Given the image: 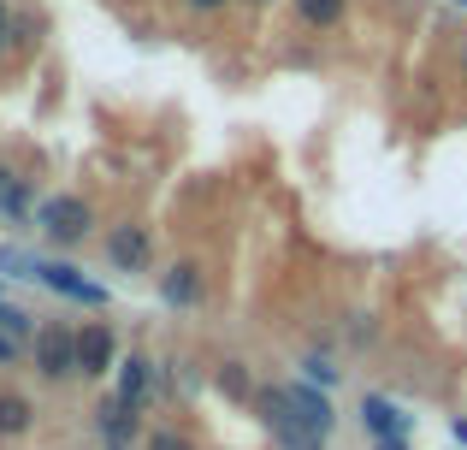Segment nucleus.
Here are the masks:
<instances>
[{"instance_id":"1","label":"nucleus","mask_w":467,"mask_h":450,"mask_svg":"<svg viewBox=\"0 0 467 450\" xmlns=\"http://www.w3.org/2000/svg\"><path fill=\"white\" fill-rule=\"evenodd\" d=\"M95 202L89 196H78V190H59V196H42L36 202V231H42V243L47 249H83V243L95 237Z\"/></svg>"},{"instance_id":"2","label":"nucleus","mask_w":467,"mask_h":450,"mask_svg":"<svg viewBox=\"0 0 467 450\" xmlns=\"http://www.w3.org/2000/svg\"><path fill=\"white\" fill-rule=\"evenodd\" d=\"M254 409H261V421H266V433H273L278 450H326L331 445L326 433H319L314 421L290 403L285 385H261V392H254Z\"/></svg>"},{"instance_id":"3","label":"nucleus","mask_w":467,"mask_h":450,"mask_svg":"<svg viewBox=\"0 0 467 450\" xmlns=\"http://www.w3.org/2000/svg\"><path fill=\"white\" fill-rule=\"evenodd\" d=\"M24 356H30V368H36L42 385H71L78 380V326L71 320H42Z\"/></svg>"},{"instance_id":"4","label":"nucleus","mask_w":467,"mask_h":450,"mask_svg":"<svg viewBox=\"0 0 467 450\" xmlns=\"http://www.w3.org/2000/svg\"><path fill=\"white\" fill-rule=\"evenodd\" d=\"M36 285H47L59 302H78V309H107V302H113V290L95 285L83 267L59 261V255H36Z\"/></svg>"},{"instance_id":"5","label":"nucleus","mask_w":467,"mask_h":450,"mask_svg":"<svg viewBox=\"0 0 467 450\" xmlns=\"http://www.w3.org/2000/svg\"><path fill=\"white\" fill-rule=\"evenodd\" d=\"M101 255H107V267H113V273H125V278L154 273V225H142V220H119V225H107Z\"/></svg>"},{"instance_id":"6","label":"nucleus","mask_w":467,"mask_h":450,"mask_svg":"<svg viewBox=\"0 0 467 450\" xmlns=\"http://www.w3.org/2000/svg\"><path fill=\"white\" fill-rule=\"evenodd\" d=\"M119 332L113 320H78V380H107L119 373Z\"/></svg>"},{"instance_id":"7","label":"nucleus","mask_w":467,"mask_h":450,"mask_svg":"<svg viewBox=\"0 0 467 450\" xmlns=\"http://www.w3.org/2000/svg\"><path fill=\"white\" fill-rule=\"evenodd\" d=\"M160 302L166 309H178V314H190V309H202L207 302V273H202V261H171L166 273H160Z\"/></svg>"},{"instance_id":"8","label":"nucleus","mask_w":467,"mask_h":450,"mask_svg":"<svg viewBox=\"0 0 467 450\" xmlns=\"http://www.w3.org/2000/svg\"><path fill=\"white\" fill-rule=\"evenodd\" d=\"M154 385H160V361H154V356H142V350L119 356V373H113V397H119V403H130V409H149Z\"/></svg>"},{"instance_id":"9","label":"nucleus","mask_w":467,"mask_h":450,"mask_svg":"<svg viewBox=\"0 0 467 450\" xmlns=\"http://www.w3.org/2000/svg\"><path fill=\"white\" fill-rule=\"evenodd\" d=\"M361 427L373 433L379 445H409V433H414V415H409L402 403H390V397L367 392V397H361Z\"/></svg>"},{"instance_id":"10","label":"nucleus","mask_w":467,"mask_h":450,"mask_svg":"<svg viewBox=\"0 0 467 450\" xmlns=\"http://www.w3.org/2000/svg\"><path fill=\"white\" fill-rule=\"evenodd\" d=\"M95 433L107 439V450L137 445V439H142V409L119 403V397H101V403H95Z\"/></svg>"},{"instance_id":"11","label":"nucleus","mask_w":467,"mask_h":450,"mask_svg":"<svg viewBox=\"0 0 467 450\" xmlns=\"http://www.w3.org/2000/svg\"><path fill=\"white\" fill-rule=\"evenodd\" d=\"M0 220L6 225H30L36 220V184L6 161H0Z\"/></svg>"},{"instance_id":"12","label":"nucleus","mask_w":467,"mask_h":450,"mask_svg":"<svg viewBox=\"0 0 467 450\" xmlns=\"http://www.w3.org/2000/svg\"><path fill=\"white\" fill-rule=\"evenodd\" d=\"M36 397H24V392H12V385H0V439L6 445H18V439H30L36 433Z\"/></svg>"},{"instance_id":"13","label":"nucleus","mask_w":467,"mask_h":450,"mask_svg":"<svg viewBox=\"0 0 467 450\" xmlns=\"http://www.w3.org/2000/svg\"><path fill=\"white\" fill-rule=\"evenodd\" d=\"M285 392H290V403H296L302 415H308L314 427H319V433H326V439H331V427H337V409H331V397L319 392V385H308V380H290Z\"/></svg>"},{"instance_id":"14","label":"nucleus","mask_w":467,"mask_h":450,"mask_svg":"<svg viewBox=\"0 0 467 450\" xmlns=\"http://www.w3.org/2000/svg\"><path fill=\"white\" fill-rule=\"evenodd\" d=\"M36 326H42V320H36V314H30V309H18V302H6V297H0V332H6V338H12V344H24V350H30V338H36Z\"/></svg>"},{"instance_id":"15","label":"nucleus","mask_w":467,"mask_h":450,"mask_svg":"<svg viewBox=\"0 0 467 450\" xmlns=\"http://www.w3.org/2000/svg\"><path fill=\"white\" fill-rule=\"evenodd\" d=\"M296 12H302L308 30H337L343 12H349V0H296Z\"/></svg>"},{"instance_id":"16","label":"nucleus","mask_w":467,"mask_h":450,"mask_svg":"<svg viewBox=\"0 0 467 450\" xmlns=\"http://www.w3.org/2000/svg\"><path fill=\"white\" fill-rule=\"evenodd\" d=\"M213 385H219L225 397H237V403H254V380H249V368H243V361H219Z\"/></svg>"},{"instance_id":"17","label":"nucleus","mask_w":467,"mask_h":450,"mask_svg":"<svg viewBox=\"0 0 467 450\" xmlns=\"http://www.w3.org/2000/svg\"><path fill=\"white\" fill-rule=\"evenodd\" d=\"M0 278H36V255L30 249H0Z\"/></svg>"},{"instance_id":"18","label":"nucleus","mask_w":467,"mask_h":450,"mask_svg":"<svg viewBox=\"0 0 467 450\" xmlns=\"http://www.w3.org/2000/svg\"><path fill=\"white\" fill-rule=\"evenodd\" d=\"M302 373H308V385H319V392H331L343 380V368H331L326 356H302Z\"/></svg>"},{"instance_id":"19","label":"nucleus","mask_w":467,"mask_h":450,"mask_svg":"<svg viewBox=\"0 0 467 450\" xmlns=\"http://www.w3.org/2000/svg\"><path fill=\"white\" fill-rule=\"evenodd\" d=\"M149 450H202L190 439V433H178V427H154L149 433Z\"/></svg>"},{"instance_id":"20","label":"nucleus","mask_w":467,"mask_h":450,"mask_svg":"<svg viewBox=\"0 0 467 450\" xmlns=\"http://www.w3.org/2000/svg\"><path fill=\"white\" fill-rule=\"evenodd\" d=\"M12 24H18V6H12V0H0V59L12 54Z\"/></svg>"},{"instance_id":"21","label":"nucleus","mask_w":467,"mask_h":450,"mask_svg":"<svg viewBox=\"0 0 467 450\" xmlns=\"http://www.w3.org/2000/svg\"><path fill=\"white\" fill-rule=\"evenodd\" d=\"M373 332H379V320H373V314H349V338H355V344H367Z\"/></svg>"},{"instance_id":"22","label":"nucleus","mask_w":467,"mask_h":450,"mask_svg":"<svg viewBox=\"0 0 467 450\" xmlns=\"http://www.w3.org/2000/svg\"><path fill=\"white\" fill-rule=\"evenodd\" d=\"M18 361H24V344H12V338L0 332V368H18Z\"/></svg>"},{"instance_id":"23","label":"nucleus","mask_w":467,"mask_h":450,"mask_svg":"<svg viewBox=\"0 0 467 450\" xmlns=\"http://www.w3.org/2000/svg\"><path fill=\"white\" fill-rule=\"evenodd\" d=\"M183 6H190V12H202V18H207V12H225L231 0H183Z\"/></svg>"},{"instance_id":"24","label":"nucleus","mask_w":467,"mask_h":450,"mask_svg":"<svg viewBox=\"0 0 467 450\" xmlns=\"http://www.w3.org/2000/svg\"><path fill=\"white\" fill-rule=\"evenodd\" d=\"M450 439H456V445H467V421H462V415L450 421Z\"/></svg>"},{"instance_id":"25","label":"nucleus","mask_w":467,"mask_h":450,"mask_svg":"<svg viewBox=\"0 0 467 450\" xmlns=\"http://www.w3.org/2000/svg\"><path fill=\"white\" fill-rule=\"evenodd\" d=\"M249 6H273V0H249Z\"/></svg>"},{"instance_id":"26","label":"nucleus","mask_w":467,"mask_h":450,"mask_svg":"<svg viewBox=\"0 0 467 450\" xmlns=\"http://www.w3.org/2000/svg\"><path fill=\"white\" fill-rule=\"evenodd\" d=\"M462 71H467V47H462Z\"/></svg>"},{"instance_id":"27","label":"nucleus","mask_w":467,"mask_h":450,"mask_svg":"<svg viewBox=\"0 0 467 450\" xmlns=\"http://www.w3.org/2000/svg\"><path fill=\"white\" fill-rule=\"evenodd\" d=\"M456 6H467V0H456Z\"/></svg>"},{"instance_id":"28","label":"nucleus","mask_w":467,"mask_h":450,"mask_svg":"<svg viewBox=\"0 0 467 450\" xmlns=\"http://www.w3.org/2000/svg\"><path fill=\"white\" fill-rule=\"evenodd\" d=\"M119 450H130V445H119Z\"/></svg>"}]
</instances>
